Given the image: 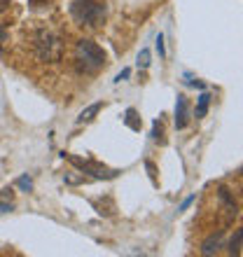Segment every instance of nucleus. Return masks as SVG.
Masks as SVG:
<instances>
[{"mask_svg": "<svg viewBox=\"0 0 243 257\" xmlns=\"http://www.w3.org/2000/svg\"><path fill=\"white\" fill-rule=\"evenodd\" d=\"M12 210H14L12 199H0V215L3 213H12Z\"/></svg>", "mask_w": 243, "mask_h": 257, "instance_id": "obj_17", "label": "nucleus"}, {"mask_svg": "<svg viewBox=\"0 0 243 257\" xmlns=\"http://www.w3.org/2000/svg\"><path fill=\"white\" fill-rule=\"evenodd\" d=\"M138 68H143V70H145V68H150V49H141V54H138Z\"/></svg>", "mask_w": 243, "mask_h": 257, "instance_id": "obj_14", "label": "nucleus"}, {"mask_svg": "<svg viewBox=\"0 0 243 257\" xmlns=\"http://www.w3.org/2000/svg\"><path fill=\"white\" fill-rule=\"evenodd\" d=\"M152 141H159V143H164V126H162V122H159V119H155V124H152Z\"/></svg>", "mask_w": 243, "mask_h": 257, "instance_id": "obj_13", "label": "nucleus"}, {"mask_svg": "<svg viewBox=\"0 0 243 257\" xmlns=\"http://www.w3.org/2000/svg\"><path fill=\"white\" fill-rule=\"evenodd\" d=\"M185 84H187V87H194V89H201V91L206 89V84H203L201 80H196V77H192L189 73L185 75Z\"/></svg>", "mask_w": 243, "mask_h": 257, "instance_id": "obj_15", "label": "nucleus"}, {"mask_svg": "<svg viewBox=\"0 0 243 257\" xmlns=\"http://www.w3.org/2000/svg\"><path fill=\"white\" fill-rule=\"evenodd\" d=\"M10 5H12V0H0V12H5Z\"/></svg>", "mask_w": 243, "mask_h": 257, "instance_id": "obj_23", "label": "nucleus"}, {"mask_svg": "<svg viewBox=\"0 0 243 257\" xmlns=\"http://www.w3.org/2000/svg\"><path fill=\"white\" fill-rule=\"evenodd\" d=\"M217 199H220V203L224 206V210H227V217H236L238 208H236V201H234V196H231V192L227 190V187H217Z\"/></svg>", "mask_w": 243, "mask_h": 257, "instance_id": "obj_6", "label": "nucleus"}, {"mask_svg": "<svg viewBox=\"0 0 243 257\" xmlns=\"http://www.w3.org/2000/svg\"><path fill=\"white\" fill-rule=\"evenodd\" d=\"M40 3H47V0H31V5H40Z\"/></svg>", "mask_w": 243, "mask_h": 257, "instance_id": "obj_25", "label": "nucleus"}, {"mask_svg": "<svg viewBox=\"0 0 243 257\" xmlns=\"http://www.w3.org/2000/svg\"><path fill=\"white\" fill-rule=\"evenodd\" d=\"M194 201H196V194L187 196V199H185V201H182L180 206H178V210H180V213H182V210H187V208H189V206H192V203H194Z\"/></svg>", "mask_w": 243, "mask_h": 257, "instance_id": "obj_18", "label": "nucleus"}, {"mask_svg": "<svg viewBox=\"0 0 243 257\" xmlns=\"http://www.w3.org/2000/svg\"><path fill=\"white\" fill-rule=\"evenodd\" d=\"M105 52H103L94 40H77L75 45V63H77V70L80 73H96L105 66Z\"/></svg>", "mask_w": 243, "mask_h": 257, "instance_id": "obj_1", "label": "nucleus"}, {"mask_svg": "<svg viewBox=\"0 0 243 257\" xmlns=\"http://www.w3.org/2000/svg\"><path fill=\"white\" fill-rule=\"evenodd\" d=\"M210 98H213V96L203 89L201 96H199V103H196V108H194V117H196V119L206 117V112H208V108H210Z\"/></svg>", "mask_w": 243, "mask_h": 257, "instance_id": "obj_9", "label": "nucleus"}, {"mask_svg": "<svg viewBox=\"0 0 243 257\" xmlns=\"http://www.w3.org/2000/svg\"><path fill=\"white\" fill-rule=\"evenodd\" d=\"M124 124H127L129 128H134V131H141L143 122H141V117H138V110H136V108H129L127 110V117H124Z\"/></svg>", "mask_w": 243, "mask_h": 257, "instance_id": "obj_11", "label": "nucleus"}, {"mask_svg": "<svg viewBox=\"0 0 243 257\" xmlns=\"http://www.w3.org/2000/svg\"><path fill=\"white\" fill-rule=\"evenodd\" d=\"M189 122V108H187V98L178 96L176 98V128H185Z\"/></svg>", "mask_w": 243, "mask_h": 257, "instance_id": "obj_7", "label": "nucleus"}, {"mask_svg": "<svg viewBox=\"0 0 243 257\" xmlns=\"http://www.w3.org/2000/svg\"><path fill=\"white\" fill-rule=\"evenodd\" d=\"M7 40V31H5V26L0 24V42H5Z\"/></svg>", "mask_w": 243, "mask_h": 257, "instance_id": "obj_24", "label": "nucleus"}, {"mask_svg": "<svg viewBox=\"0 0 243 257\" xmlns=\"http://www.w3.org/2000/svg\"><path fill=\"white\" fill-rule=\"evenodd\" d=\"M222 238H224V231H215V234H210V236L201 243V255H206V257L215 255V252L222 248Z\"/></svg>", "mask_w": 243, "mask_h": 257, "instance_id": "obj_5", "label": "nucleus"}, {"mask_svg": "<svg viewBox=\"0 0 243 257\" xmlns=\"http://www.w3.org/2000/svg\"><path fill=\"white\" fill-rule=\"evenodd\" d=\"M68 10H70V17L80 26L96 28L101 26L103 19H105V5L98 3V0H73Z\"/></svg>", "mask_w": 243, "mask_h": 257, "instance_id": "obj_2", "label": "nucleus"}, {"mask_svg": "<svg viewBox=\"0 0 243 257\" xmlns=\"http://www.w3.org/2000/svg\"><path fill=\"white\" fill-rule=\"evenodd\" d=\"M12 187H5V190H0V199H12Z\"/></svg>", "mask_w": 243, "mask_h": 257, "instance_id": "obj_21", "label": "nucleus"}, {"mask_svg": "<svg viewBox=\"0 0 243 257\" xmlns=\"http://www.w3.org/2000/svg\"><path fill=\"white\" fill-rule=\"evenodd\" d=\"M17 187H19L21 192H31V190H33V180H31V176H28V173H24V176L17 178Z\"/></svg>", "mask_w": 243, "mask_h": 257, "instance_id": "obj_12", "label": "nucleus"}, {"mask_svg": "<svg viewBox=\"0 0 243 257\" xmlns=\"http://www.w3.org/2000/svg\"><path fill=\"white\" fill-rule=\"evenodd\" d=\"M68 162L73 164L77 171L82 173H89L91 178L96 180H112V178L119 176V171H112V169H105L103 164H96V162H87V159H80V157H73V155H63Z\"/></svg>", "mask_w": 243, "mask_h": 257, "instance_id": "obj_4", "label": "nucleus"}, {"mask_svg": "<svg viewBox=\"0 0 243 257\" xmlns=\"http://www.w3.org/2000/svg\"><path fill=\"white\" fill-rule=\"evenodd\" d=\"M145 169H148L150 178H152V180H155V176H157V173H155V164H152V162H145Z\"/></svg>", "mask_w": 243, "mask_h": 257, "instance_id": "obj_22", "label": "nucleus"}, {"mask_svg": "<svg viewBox=\"0 0 243 257\" xmlns=\"http://www.w3.org/2000/svg\"><path fill=\"white\" fill-rule=\"evenodd\" d=\"M63 180H66L68 185H80V183H84V178H75V176H63Z\"/></svg>", "mask_w": 243, "mask_h": 257, "instance_id": "obj_20", "label": "nucleus"}, {"mask_svg": "<svg viewBox=\"0 0 243 257\" xmlns=\"http://www.w3.org/2000/svg\"><path fill=\"white\" fill-rule=\"evenodd\" d=\"M241 243H243V229H236L234 231V236L229 238V245H227V252L229 255H241Z\"/></svg>", "mask_w": 243, "mask_h": 257, "instance_id": "obj_10", "label": "nucleus"}, {"mask_svg": "<svg viewBox=\"0 0 243 257\" xmlns=\"http://www.w3.org/2000/svg\"><path fill=\"white\" fill-rule=\"evenodd\" d=\"M129 75H131V68H124V70H122V73L117 75V77H115V80H112V82H115V84H119V82H124V80H127Z\"/></svg>", "mask_w": 243, "mask_h": 257, "instance_id": "obj_19", "label": "nucleus"}, {"mask_svg": "<svg viewBox=\"0 0 243 257\" xmlns=\"http://www.w3.org/2000/svg\"><path fill=\"white\" fill-rule=\"evenodd\" d=\"M155 47H157V52H159V56H162V59H166V47H164V35L162 33L155 38Z\"/></svg>", "mask_w": 243, "mask_h": 257, "instance_id": "obj_16", "label": "nucleus"}, {"mask_svg": "<svg viewBox=\"0 0 243 257\" xmlns=\"http://www.w3.org/2000/svg\"><path fill=\"white\" fill-rule=\"evenodd\" d=\"M103 110V103H91V105H87L84 110H80V115L75 117V124H89V122H94L96 115Z\"/></svg>", "mask_w": 243, "mask_h": 257, "instance_id": "obj_8", "label": "nucleus"}, {"mask_svg": "<svg viewBox=\"0 0 243 257\" xmlns=\"http://www.w3.org/2000/svg\"><path fill=\"white\" fill-rule=\"evenodd\" d=\"M35 54L38 59L45 63H56L61 61V54H63V45H61V38L47 28H42L35 33Z\"/></svg>", "mask_w": 243, "mask_h": 257, "instance_id": "obj_3", "label": "nucleus"}]
</instances>
